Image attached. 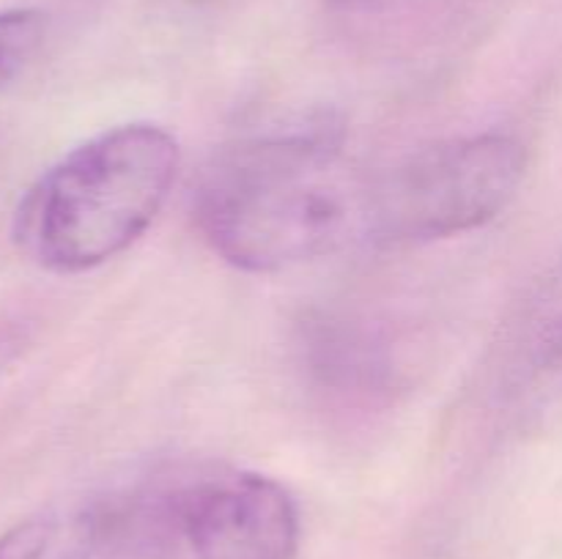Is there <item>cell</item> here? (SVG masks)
Segmentation results:
<instances>
[{
  "label": "cell",
  "instance_id": "5",
  "mask_svg": "<svg viewBox=\"0 0 562 559\" xmlns=\"http://www.w3.org/2000/svg\"><path fill=\"white\" fill-rule=\"evenodd\" d=\"M302 356L322 387L351 398H379L398 381V367L382 332L340 312H313L302 323Z\"/></svg>",
  "mask_w": 562,
  "mask_h": 559
},
{
  "label": "cell",
  "instance_id": "9",
  "mask_svg": "<svg viewBox=\"0 0 562 559\" xmlns=\"http://www.w3.org/2000/svg\"><path fill=\"white\" fill-rule=\"evenodd\" d=\"M398 3H404V0H329L333 9L349 11V14H379V11H390Z\"/></svg>",
  "mask_w": 562,
  "mask_h": 559
},
{
  "label": "cell",
  "instance_id": "3",
  "mask_svg": "<svg viewBox=\"0 0 562 559\" xmlns=\"http://www.w3.org/2000/svg\"><path fill=\"white\" fill-rule=\"evenodd\" d=\"M527 157L503 132L456 137L395 164L368 190V236L434 241L483 228L508 208Z\"/></svg>",
  "mask_w": 562,
  "mask_h": 559
},
{
  "label": "cell",
  "instance_id": "1",
  "mask_svg": "<svg viewBox=\"0 0 562 559\" xmlns=\"http://www.w3.org/2000/svg\"><path fill=\"white\" fill-rule=\"evenodd\" d=\"M368 190L333 121L245 137L214 153L192 195L203 239L241 272L272 274L368 236Z\"/></svg>",
  "mask_w": 562,
  "mask_h": 559
},
{
  "label": "cell",
  "instance_id": "4",
  "mask_svg": "<svg viewBox=\"0 0 562 559\" xmlns=\"http://www.w3.org/2000/svg\"><path fill=\"white\" fill-rule=\"evenodd\" d=\"M176 526L195 559H296L300 554L294 497L256 471L176 486Z\"/></svg>",
  "mask_w": 562,
  "mask_h": 559
},
{
  "label": "cell",
  "instance_id": "6",
  "mask_svg": "<svg viewBox=\"0 0 562 559\" xmlns=\"http://www.w3.org/2000/svg\"><path fill=\"white\" fill-rule=\"evenodd\" d=\"M508 367L519 392L538 398L562 392V252L516 318Z\"/></svg>",
  "mask_w": 562,
  "mask_h": 559
},
{
  "label": "cell",
  "instance_id": "2",
  "mask_svg": "<svg viewBox=\"0 0 562 559\" xmlns=\"http://www.w3.org/2000/svg\"><path fill=\"white\" fill-rule=\"evenodd\" d=\"M181 151L157 124H121L44 170L14 212V239L38 266L80 274L135 244L173 190Z\"/></svg>",
  "mask_w": 562,
  "mask_h": 559
},
{
  "label": "cell",
  "instance_id": "7",
  "mask_svg": "<svg viewBox=\"0 0 562 559\" xmlns=\"http://www.w3.org/2000/svg\"><path fill=\"white\" fill-rule=\"evenodd\" d=\"M108 543V499L44 510L0 535V559H91Z\"/></svg>",
  "mask_w": 562,
  "mask_h": 559
},
{
  "label": "cell",
  "instance_id": "8",
  "mask_svg": "<svg viewBox=\"0 0 562 559\" xmlns=\"http://www.w3.org/2000/svg\"><path fill=\"white\" fill-rule=\"evenodd\" d=\"M47 16L36 9L0 11V88L22 75L42 49Z\"/></svg>",
  "mask_w": 562,
  "mask_h": 559
}]
</instances>
